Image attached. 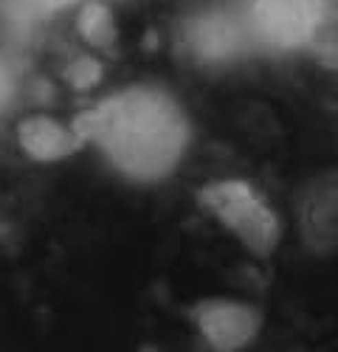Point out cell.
Here are the masks:
<instances>
[{"mask_svg":"<svg viewBox=\"0 0 338 352\" xmlns=\"http://www.w3.org/2000/svg\"><path fill=\"white\" fill-rule=\"evenodd\" d=\"M201 212L240 243L254 259H271L285 237V223L268 195L248 178H212L194 195Z\"/></svg>","mask_w":338,"mask_h":352,"instance_id":"obj_1","label":"cell"},{"mask_svg":"<svg viewBox=\"0 0 338 352\" xmlns=\"http://www.w3.org/2000/svg\"><path fill=\"white\" fill-rule=\"evenodd\" d=\"M135 94L130 96H119L107 104H99V110L88 113L91 119L107 122V124H119L127 127L124 130H102L96 135H91V141H110V155H116L122 169L133 166L135 161L141 164V169L147 172V166L164 155L158 153V146H164L166 141H172V119H169V104H153L147 94H141V102H133Z\"/></svg>","mask_w":338,"mask_h":352,"instance_id":"obj_2","label":"cell"},{"mask_svg":"<svg viewBox=\"0 0 338 352\" xmlns=\"http://www.w3.org/2000/svg\"><path fill=\"white\" fill-rule=\"evenodd\" d=\"M189 321L209 349L237 352L260 338L265 316L257 305L232 296H203L189 307Z\"/></svg>","mask_w":338,"mask_h":352,"instance_id":"obj_3","label":"cell"},{"mask_svg":"<svg viewBox=\"0 0 338 352\" xmlns=\"http://www.w3.org/2000/svg\"><path fill=\"white\" fill-rule=\"evenodd\" d=\"M293 214L302 245L316 256H338V166L313 172L299 186Z\"/></svg>","mask_w":338,"mask_h":352,"instance_id":"obj_4","label":"cell"},{"mask_svg":"<svg viewBox=\"0 0 338 352\" xmlns=\"http://www.w3.org/2000/svg\"><path fill=\"white\" fill-rule=\"evenodd\" d=\"M14 141L28 161L60 164L76 155L88 144V135L82 133L76 122L68 124L63 119H54L48 113H28L14 124Z\"/></svg>","mask_w":338,"mask_h":352,"instance_id":"obj_5","label":"cell"},{"mask_svg":"<svg viewBox=\"0 0 338 352\" xmlns=\"http://www.w3.org/2000/svg\"><path fill=\"white\" fill-rule=\"evenodd\" d=\"M76 32L84 37V43L93 45V48H113L119 40V28H116V20H113L110 9L99 0H91L84 3L76 14Z\"/></svg>","mask_w":338,"mask_h":352,"instance_id":"obj_6","label":"cell"}]
</instances>
